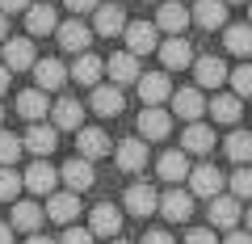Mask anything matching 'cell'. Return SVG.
<instances>
[{
  "label": "cell",
  "mask_w": 252,
  "mask_h": 244,
  "mask_svg": "<svg viewBox=\"0 0 252 244\" xmlns=\"http://www.w3.org/2000/svg\"><path fill=\"white\" fill-rule=\"evenodd\" d=\"M139 97H143V109H160L164 101H172L168 72H143L139 76Z\"/></svg>",
  "instance_id": "obj_1"
},
{
  "label": "cell",
  "mask_w": 252,
  "mask_h": 244,
  "mask_svg": "<svg viewBox=\"0 0 252 244\" xmlns=\"http://www.w3.org/2000/svg\"><path fill=\"white\" fill-rule=\"evenodd\" d=\"M122 38H126V51L135 55V59L160 46V30H156V21H130Z\"/></svg>",
  "instance_id": "obj_2"
},
{
  "label": "cell",
  "mask_w": 252,
  "mask_h": 244,
  "mask_svg": "<svg viewBox=\"0 0 252 244\" xmlns=\"http://www.w3.org/2000/svg\"><path fill=\"white\" fill-rule=\"evenodd\" d=\"M59 181L67 185V194H84L97 181V173H93V160H84V156H72V160L59 169Z\"/></svg>",
  "instance_id": "obj_3"
},
{
  "label": "cell",
  "mask_w": 252,
  "mask_h": 244,
  "mask_svg": "<svg viewBox=\"0 0 252 244\" xmlns=\"http://www.w3.org/2000/svg\"><path fill=\"white\" fill-rule=\"evenodd\" d=\"M55 38H59V46H63V51H72V55H89L93 30L84 26L80 17H72V21H59V30H55Z\"/></svg>",
  "instance_id": "obj_4"
},
{
  "label": "cell",
  "mask_w": 252,
  "mask_h": 244,
  "mask_svg": "<svg viewBox=\"0 0 252 244\" xmlns=\"http://www.w3.org/2000/svg\"><path fill=\"white\" fill-rule=\"evenodd\" d=\"M21 181H26V190H30V194H46V198H51L55 185H59V169H51L46 160H34L26 173H21Z\"/></svg>",
  "instance_id": "obj_5"
},
{
  "label": "cell",
  "mask_w": 252,
  "mask_h": 244,
  "mask_svg": "<svg viewBox=\"0 0 252 244\" xmlns=\"http://www.w3.org/2000/svg\"><path fill=\"white\" fill-rule=\"evenodd\" d=\"M189 194H198V198H219L223 194V173L215 164H198V169L189 173Z\"/></svg>",
  "instance_id": "obj_6"
},
{
  "label": "cell",
  "mask_w": 252,
  "mask_h": 244,
  "mask_svg": "<svg viewBox=\"0 0 252 244\" xmlns=\"http://www.w3.org/2000/svg\"><path fill=\"white\" fill-rule=\"evenodd\" d=\"M193 76H198V89H219L223 80H231V72H227V64L219 59V55L193 59Z\"/></svg>",
  "instance_id": "obj_7"
},
{
  "label": "cell",
  "mask_w": 252,
  "mask_h": 244,
  "mask_svg": "<svg viewBox=\"0 0 252 244\" xmlns=\"http://www.w3.org/2000/svg\"><path fill=\"white\" fill-rule=\"evenodd\" d=\"M51 118H55V122H51L55 131H80L84 127V105L76 97H59L51 105Z\"/></svg>",
  "instance_id": "obj_8"
},
{
  "label": "cell",
  "mask_w": 252,
  "mask_h": 244,
  "mask_svg": "<svg viewBox=\"0 0 252 244\" xmlns=\"http://www.w3.org/2000/svg\"><path fill=\"white\" fill-rule=\"evenodd\" d=\"M89 105H93V114H97V118H118V114H122V105H126V97H122L118 84H97Z\"/></svg>",
  "instance_id": "obj_9"
},
{
  "label": "cell",
  "mask_w": 252,
  "mask_h": 244,
  "mask_svg": "<svg viewBox=\"0 0 252 244\" xmlns=\"http://www.w3.org/2000/svg\"><path fill=\"white\" fill-rule=\"evenodd\" d=\"M67 68L59 64V59H38L34 64V89H42V93H55V89H63L67 84Z\"/></svg>",
  "instance_id": "obj_10"
},
{
  "label": "cell",
  "mask_w": 252,
  "mask_h": 244,
  "mask_svg": "<svg viewBox=\"0 0 252 244\" xmlns=\"http://www.w3.org/2000/svg\"><path fill=\"white\" fill-rule=\"evenodd\" d=\"M172 131V114L168 109H143L139 114V135H143V143L152 139V143H160V139H168Z\"/></svg>",
  "instance_id": "obj_11"
},
{
  "label": "cell",
  "mask_w": 252,
  "mask_h": 244,
  "mask_svg": "<svg viewBox=\"0 0 252 244\" xmlns=\"http://www.w3.org/2000/svg\"><path fill=\"white\" fill-rule=\"evenodd\" d=\"M160 215H164V219H172V223H185V219L193 215V194L172 185V190L160 198Z\"/></svg>",
  "instance_id": "obj_12"
},
{
  "label": "cell",
  "mask_w": 252,
  "mask_h": 244,
  "mask_svg": "<svg viewBox=\"0 0 252 244\" xmlns=\"http://www.w3.org/2000/svg\"><path fill=\"white\" fill-rule=\"evenodd\" d=\"M21 143H26V152H34L38 160H46V156L59 147V131H55V127H42V122H34V127L26 131V139H21Z\"/></svg>",
  "instance_id": "obj_13"
},
{
  "label": "cell",
  "mask_w": 252,
  "mask_h": 244,
  "mask_svg": "<svg viewBox=\"0 0 252 244\" xmlns=\"http://www.w3.org/2000/svg\"><path fill=\"white\" fill-rule=\"evenodd\" d=\"M80 215V194H51L46 198V219H55V223H63V227H72V219Z\"/></svg>",
  "instance_id": "obj_14"
},
{
  "label": "cell",
  "mask_w": 252,
  "mask_h": 244,
  "mask_svg": "<svg viewBox=\"0 0 252 244\" xmlns=\"http://www.w3.org/2000/svg\"><path fill=\"white\" fill-rule=\"evenodd\" d=\"M34 64H38V55H34V42L30 38H9L4 42V68L9 72H26Z\"/></svg>",
  "instance_id": "obj_15"
},
{
  "label": "cell",
  "mask_w": 252,
  "mask_h": 244,
  "mask_svg": "<svg viewBox=\"0 0 252 244\" xmlns=\"http://www.w3.org/2000/svg\"><path fill=\"white\" fill-rule=\"evenodd\" d=\"M210 147H215V131L206 122H189L185 135H181V152L185 156H206Z\"/></svg>",
  "instance_id": "obj_16"
},
{
  "label": "cell",
  "mask_w": 252,
  "mask_h": 244,
  "mask_svg": "<svg viewBox=\"0 0 252 244\" xmlns=\"http://www.w3.org/2000/svg\"><path fill=\"white\" fill-rule=\"evenodd\" d=\"M172 109H177V118H185V122H198V118L206 114V97H202V89H177L172 93Z\"/></svg>",
  "instance_id": "obj_17"
},
{
  "label": "cell",
  "mask_w": 252,
  "mask_h": 244,
  "mask_svg": "<svg viewBox=\"0 0 252 244\" xmlns=\"http://www.w3.org/2000/svg\"><path fill=\"white\" fill-rule=\"evenodd\" d=\"M114 160H118V169H122V173H143V164H147V143H143V139H122L118 152H114Z\"/></svg>",
  "instance_id": "obj_18"
},
{
  "label": "cell",
  "mask_w": 252,
  "mask_h": 244,
  "mask_svg": "<svg viewBox=\"0 0 252 244\" xmlns=\"http://www.w3.org/2000/svg\"><path fill=\"white\" fill-rule=\"evenodd\" d=\"M193 21V13L185 9V4H177V0H164L160 4V17H156V30H168L172 38H181V30Z\"/></svg>",
  "instance_id": "obj_19"
},
{
  "label": "cell",
  "mask_w": 252,
  "mask_h": 244,
  "mask_svg": "<svg viewBox=\"0 0 252 244\" xmlns=\"http://www.w3.org/2000/svg\"><path fill=\"white\" fill-rule=\"evenodd\" d=\"M235 223H240V198H227V194L210 198V227L235 232Z\"/></svg>",
  "instance_id": "obj_20"
},
{
  "label": "cell",
  "mask_w": 252,
  "mask_h": 244,
  "mask_svg": "<svg viewBox=\"0 0 252 244\" xmlns=\"http://www.w3.org/2000/svg\"><path fill=\"white\" fill-rule=\"evenodd\" d=\"M89 232L93 236H118L122 232V210L114 207V202H101V207H93V223H89Z\"/></svg>",
  "instance_id": "obj_21"
},
{
  "label": "cell",
  "mask_w": 252,
  "mask_h": 244,
  "mask_svg": "<svg viewBox=\"0 0 252 244\" xmlns=\"http://www.w3.org/2000/svg\"><path fill=\"white\" fill-rule=\"evenodd\" d=\"M105 72H109V80L122 89V84H130V80H139V59L130 51H118V55H109V64H105Z\"/></svg>",
  "instance_id": "obj_22"
},
{
  "label": "cell",
  "mask_w": 252,
  "mask_h": 244,
  "mask_svg": "<svg viewBox=\"0 0 252 244\" xmlns=\"http://www.w3.org/2000/svg\"><path fill=\"white\" fill-rule=\"evenodd\" d=\"M126 210L139 215V219L156 215V210H160V194H156L152 185H130V190H126Z\"/></svg>",
  "instance_id": "obj_23"
},
{
  "label": "cell",
  "mask_w": 252,
  "mask_h": 244,
  "mask_svg": "<svg viewBox=\"0 0 252 244\" xmlns=\"http://www.w3.org/2000/svg\"><path fill=\"white\" fill-rule=\"evenodd\" d=\"M42 215H46V210L38 207V202H13L9 227H13V232H30V236H34L38 227H42Z\"/></svg>",
  "instance_id": "obj_24"
},
{
  "label": "cell",
  "mask_w": 252,
  "mask_h": 244,
  "mask_svg": "<svg viewBox=\"0 0 252 244\" xmlns=\"http://www.w3.org/2000/svg\"><path fill=\"white\" fill-rule=\"evenodd\" d=\"M193 21L202 30H227V0H198L193 4Z\"/></svg>",
  "instance_id": "obj_25"
},
{
  "label": "cell",
  "mask_w": 252,
  "mask_h": 244,
  "mask_svg": "<svg viewBox=\"0 0 252 244\" xmlns=\"http://www.w3.org/2000/svg\"><path fill=\"white\" fill-rule=\"evenodd\" d=\"M160 59L168 72H181V68L193 64V46L185 42V38H168V42H160Z\"/></svg>",
  "instance_id": "obj_26"
},
{
  "label": "cell",
  "mask_w": 252,
  "mask_h": 244,
  "mask_svg": "<svg viewBox=\"0 0 252 244\" xmlns=\"http://www.w3.org/2000/svg\"><path fill=\"white\" fill-rule=\"evenodd\" d=\"M210 118L215 122H223V127H235L240 122V109H244V101L235 97V93H219V97H210Z\"/></svg>",
  "instance_id": "obj_27"
},
{
  "label": "cell",
  "mask_w": 252,
  "mask_h": 244,
  "mask_svg": "<svg viewBox=\"0 0 252 244\" xmlns=\"http://www.w3.org/2000/svg\"><path fill=\"white\" fill-rule=\"evenodd\" d=\"M76 152H80L84 160H97V156H105V152H109L105 131H97V127H80V131H76Z\"/></svg>",
  "instance_id": "obj_28"
},
{
  "label": "cell",
  "mask_w": 252,
  "mask_h": 244,
  "mask_svg": "<svg viewBox=\"0 0 252 244\" xmlns=\"http://www.w3.org/2000/svg\"><path fill=\"white\" fill-rule=\"evenodd\" d=\"M26 30H30L34 38H46V34H55V30H59V17H55L51 4H30V13H26Z\"/></svg>",
  "instance_id": "obj_29"
},
{
  "label": "cell",
  "mask_w": 252,
  "mask_h": 244,
  "mask_svg": "<svg viewBox=\"0 0 252 244\" xmlns=\"http://www.w3.org/2000/svg\"><path fill=\"white\" fill-rule=\"evenodd\" d=\"M156 169H160V177L168 181V185H177V181L189 177V156L185 152H164L160 160H156Z\"/></svg>",
  "instance_id": "obj_30"
},
{
  "label": "cell",
  "mask_w": 252,
  "mask_h": 244,
  "mask_svg": "<svg viewBox=\"0 0 252 244\" xmlns=\"http://www.w3.org/2000/svg\"><path fill=\"white\" fill-rule=\"evenodd\" d=\"M126 13L118 9V4H101L97 9V34H105V38H114V34H126Z\"/></svg>",
  "instance_id": "obj_31"
},
{
  "label": "cell",
  "mask_w": 252,
  "mask_h": 244,
  "mask_svg": "<svg viewBox=\"0 0 252 244\" xmlns=\"http://www.w3.org/2000/svg\"><path fill=\"white\" fill-rule=\"evenodd\" d=\"M51 109V101H46V93L42 89H26L17 97V114L21 118H30V122H42V114Z\"/></svg>",
  "instance_id": "obj_32"
},
{
  "label": "cell",
  "mask_w": 252,
  "mask_h": 244,
  "mask_svg": "<svg viewBox=\"0 0 252 244\" xmlns=\"http://www.w3.org/2000/svg\"><path fill=\"white\" fill-rule=\"evenodd\" d=\"M101 72H105V64H101L97 55H80V59H76V68H72V80H76V84H89V89H97Z\"/></svg>",
  "instance_id": "obj_33"
},
{
  "label": "cell",
  "mask_w": 252,
  "mask_h": 244,
  "mask_svg": "<svg viewBox=\"0 0 252 244\" xmlns=\"http://www.w3.org/2000/svg\"><path fill=\"white\" fill-rule=\"evenodd\" d=\"M223 42H227L231 55H252V26H227Z\"/></svg>",
  "instance_id": "obj_34"
},
{
  "label": "cell",
  "mask_w": 252,
  "mask_h": 244,
  "mask_svg": "<svg viewBox=\"0 0 252 244\" xmlns=\"http://www.w3.org/2000/svg\"><path fill=\"white\" fill-rule=\"evenodd\" d=\"M223 147H227V156H231L240 169L252 160V135H248V131H231V139H227Z\"/></svg>",
  "instance_id": "obj_35"
},
{
  "label": "cell",
  "mask_w": 252,
  "mask_h": 244,
  "mask_svg": "<svg viewBox=\"0 0 252 244\" xmlns=\"http://www.w3.org/2000/svg\"><path fill=\"white\" fill-rule=\"evenodd\" d=\"M21 152H26V143L17 135H9V131H0V169H13Z\"/></svg>",
  "instance_id": "obj_36"
},
{
  "label": "cell",
  "mask_w": 252,
  "mask_h": 244,
  "mask_svg": "<svg viewBox=\"0 0 252 244\" xmlns=\"http://www.w3.org/2000/svg\"><path fill=\"white\" fill-rule=\"evenodd\" d=\"M21 185H26V181H21V173L0 169V202H13V198L21 194Z\"/></svg>",
  "instance_id": "obj_37"
},
{
  "label": "cell",
  "mask_w": 252,
  "mask_h": 244,
  "mask_svg": "<svg viewBox=\"0 0 252 244\" xmlns=\"http://www.w3.org/2000/svg\"><path fill=\"white\" fill-rule=\"evenodd\" d=\"M231 198H240V202L252 198V169H248V164L231 173Z\"/></svg>",
  "instance_id": "obj_38"
},
{
  "label": "cell",
  "mask_w": 252,
  "mask_h": 244,
  "mask_svg": "<svg viewBox=\"0 0 252 244\" xmlns=\"http://www.w3.org/2000/svg\"><path fill=\"white\" fill-rule=\"evenodd\" d=\"M231 84H235V97H252V64H240V68H235V72H231Z\"/></svg>",
  "instance_id": "obj_39"
},
{
  "label": "cell",
  "mask_w": 252,
  "mask_h": 244,
  "mask_svg": "<svg viewBox=\"0 0 252 244\" xmlns=\"http://www.w3.org/2000/svg\"><path fill=\"white\" fill-rule=\"evenodd\" d=\"M59 244H93V232H89V227H67Z\"/></svg>",
  "instance_id": "obj_40"
},
{
  "label": "cell",
  "mask_w": 252,
  "mask_h": 244,
  "mask_svg": "<svg viewBox=\"0 0 252 244\" xmlns=\"http://www.w3.org/2000/svg\"><path fill=\"white\" fill-rule=\"evenodd\" d=\"M185 244H219L215 240V227H193V232L185 236Z\"/></svg>",
  "instance_id": "obj_41"
},
{
  "label": "cell",
  "mask_w": 252,
  "mask_h": 244,
  "mask_svg": "<svg viewBox=\"0 0 252 244\" xmlns=\"http://www.w3.org/2000/svg\"><path fill=\"white\" fill-rule=\"evenodd\" d=\"M0 13H30V0H0Z\"/></svg>",
  "instance_id": "obj_42"
},
{
  "label": "cell",
  "mask_w": 252,
  "mask_h": 244,
  "mask_svg": "<svg viewBox=\"0 0 252 244\" xmlns=\"http://www.w3.org/2000/svg\"><path fill=\"white\" fill-rule=\"evenodd\" d=\"M143 244H172V236L164 232V227H156V232H147V236H143Z\"/></svg>",
  "instance_id": "obj_43"
},
{
  "label": "cell",
  "mask_w": 252,
  "mask_h": 244,
  "mask_svg": "<svg viewBox=\"0 0 252 244\" xmlns=\"http://www.w3.org/2000/svg\"><path fill=\"white\" fill-rule=\"evenodd\" d=\"M63 4H67L72 13H89V9H97V0H63Z\"/></svg>",
  "instance_id": "obj_44"
},
{
  "label": "cell",
  "mask_w": 252,
  "mask_h": 244,
  "mask_svg": "<svg viewBox=\"0 0 252 244\" xmlns=\"http://www.w3.org/2000/svg\"><path fill=\"white\" fill-rule=\"evenodd\" d=\"M223 244H252V232H248V227H244V232H227Z\"/></svg>",
  "instance_id": "obj_45"
},
{
  "label": "cell",
  "mask_w": 252,
  "mask_h": 244,
  "mask_svg": "<svg viewBox=\"0 0 252 244\" xmlns=\"http://www.w3.org/2000/svg\"><path fill=\"white\" fill-rule=\"evenodd\" d=\"M9 42V17H4V13H0V46Z\"/></svg>",
  "instance_id": "obj_46"
},
{
  "label": "cell",
  "mask_w": 252,
  "mask_h": 244,
  "mask_svg": "<svg viewBox=\"0 0 252 244\" xmlns=\"http://www.w3.org/2000/svg\"><path fill=\"white\" fill-rule=\"evenodd\" d=\"M0 244H13V227L9 223H0Z\"/></svg>",
  "instance_id": "obj_47"
},
{
  "label": "cell",
  "mask_w": 252,
  "mask_h": 244,
  "mask_svg": "<svg viewBox=\"0 0 252 244\" xmlns=\"http://www.w3.org/2000/svg\"><path fill=\"white\" fill-rule=\"evenodd\" d=\"M9 80H13V76H9V68H4V64H0V93H4V89H9Z\"/></svg>",
  "instance_id": "obj_48"
},
{
  "label": "cell",
  "mask_w": 252,
  "mask_h": 244,
  "mask_svg": "<svg viewBox=\"0 0 252 244\" xmlns=\"http://www.w3.org/2000/svg\"><path fill=\"white\" fill-rule=\"evenodd\" d=\"M26 244H55V240H46V236H38V232H34V236H30Z\"/></svg>",
  "instance_id": "obj_49"
},
{
  "label": "cell",
  "mask_w": 252,
  "mask_h": 244,
  "mask_svg": "<svg viewBox=\"0 0 252 244\" xmlns=\"http://www.w3.org/2000/svg\"><path fill=\"white\" fill-rule=\"evenodd\" d=\"M244 223H248V232H252V207H248V210H244Z\"/></svg>",
  "instance_id": "obj_50"
},
{
  "label": "cell",
  "mask_w": 252,
  "mask_h": 244,
  "mask_svg": "<svg viewBox=\"0 0 252 244\" xmlns=\"http://www.w3.org/2000/svg\"><path fill=\"white\" fill-rule=\"evenodd\" d=\"M248 26H252V0H248Z\"/></svg>",
  "instance_id": "obj_51"
},
{
  "label": "cell",
  "mask_w": 252,
  "mask_h": 244,
  "mask_svg": "<svg viewBox=\"0 0 252 244\" xmlns=\"http://www.w3.org/2000/svg\"><path fill=\"white\" fill-rule=\"evenodd\" d=\"M227 4H244V0H227Z\"/></svg>",
  "instance_id": "obj_52"
},
{
  "label": "cell",
  "mask_w": 252,
  "mask_h": 244,
  "mask_svg": "<svg viewBox=\"0 0 252 244\" xmlns=\"http://www.w3.org/2000/svg\"><path fill=\"white\" fill-rule=\"evenodd\" d=\"M0 122H4V105H0Z\"/></svg>",
  "instance_id": "obj_53"
},
{
  "label": "cell",
  "mask_w": 252,
  "mask_h": 244,
  "mask_svg": "<svg viewBox=\"0 0 252 244\" xmlns=\"http://www.w3.org/2000/svg\"><path fill=\"white\" fill-rule=\"evenodd\" d=\"M114 244H126V240H114Z\"/></svg>",
  "instance_id": "obj_54"
}]
</instances>
